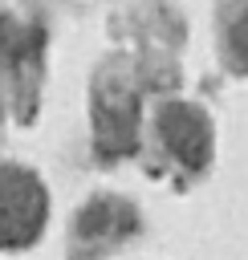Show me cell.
Returning a JSON list of instances; mask_svg holds the SVG:
<instances>
[{"label":"cell","mask_w":248,"mask_h":260,"mask_svg":"<svg viewBox=\"0 0 248 260\" xmlns=\"http://www.w3.org/2000/svg\"><path fill=\"white\" fill-rule=\"evenodd\" d=\"M154 138L183 171H203L215 154L211 114L199 102H187V98H171L154 110Z\"/></svg>","instance_id":"1"},{"label":"cell","mask_w":248,"mask_h":260,"mask_svg":"<svg viewBox=\"0 0 248 260\" xmlns=\"http://www.w3.org/2000/svg\"><path fill=\"white\" fill-rule=\"evenodd\" d=\"M94 138L102 142L106 154L134 150V138H138V93L130 85V73L122 69V61H110L102 69L98 89H94Z\"/></svg>","instance_id":"2"},{"label":"cell","mask_w":248,"mask_h":260,"mask_svg":"<svg viewBox=\"0 0 248 260\" xmlns=\"http://www.w3.org/2000/svg\"><path fill=\"white\" fill-rule=\"evenodd\" d=\"M49 215L45 187L33 171L0 162V248H24L41 236Z\"/></svg>","instance_id":"3"},{"label":"cell","mask_w":248,"mask_h":260,"mask_svg":"<svg viewBox=\"0 0 248 260\" xmlns=\"http://www.w3.org/2000/svg\"><path fill=\"white\" fill-rule=\"evenodd\" d=\"M134 228H138V211H134V203L114 199V195L94 199V203L81 211V223H77L81 240L102 244V248H114V244H118L122 236H130Z\"/></svg>","instance_id":"4"},{"label":"cell","mask_w":248,"mask_h":260,"mask_svg":"<svg viewBox=\"0 0 248 260\" xmlns=\"http://www.w3.org/2000/svg\"><path fill=\"white\" fill-rule=\"evenodd\" d=\"M215 49L228 73L248 77V0H215Z\"/></svg>","instance_id":"5"}]
</instances>
